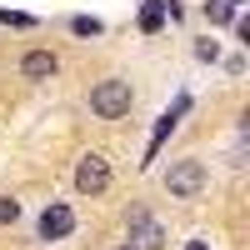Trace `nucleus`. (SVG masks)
Returning <instances> with one entry per match:
<instances>
[{"mask_svg":"<svg viewBox=\"0 0 250 250\" xmlns=\"http://www.w3.org/2000/svg\"><path fill=\"white\" fill-rule=\"evenodd\" d=\"M130 105H135L130 80L105 75L100 85H90V115H100V120H120V115H130Z\"/></svg>","mask_w":250,"mask_h":250,"instance_id":"nucleus-1","label":"nucleus"},{"mask_svg":"<svg viewBox=\"0 0 250 250\" xmlns=\"http://www.w3.org/2000/svg\"><path fill=\"white\" fill-rule=\"evenodd\" d=\"M205 180H210L205 160L185 155V160H175L170 170H165V190H170V200H195V195L205 190Z\"/></svg>","mask_w":250,"mask_h":250,"instance_id":"nucleus-2","label":"nucleus"},{"mask_svg":"<svg viewBox=\"0 0 250 250\" xmlns=\"http://www.w3.org/2000/svg\"><path fill=\"white\" fill-rule=\"evenodd\" d=\"M75 190L80 195H105L110 190V160L100 155V150L80 155V165H75Z\"/></svg>","mask_w":250,"mask_h":250,"instance_id":"nucleus-3","label":"nucleus"},{"mask_svg":"<svg viewBox=\"0 0 250 250\" xmlns=\"http://www.w3.org/2000/svg\"><path fill=\"white\" fill-rule=\"evenodd\" d=\"M35 230H40V240H65V235L75 230V210H70L65 200H55V205L40 210V225H35Z\"/></svg>","mask_w":250,"mask_h":250,"instance_id":"nucleus-4","label":"nucleus"},{"mask_svg":"<svg viewBox=\"0 0 250 250\" xmlns=\"http://www.w3.org/2000/svg\"><path fill=\"white\" fill-rule=\"evenodd\" d=\"M20 75L25 80H50V75H60V55L55 50H25L20 55Z\"/></svg>","mask_w":250,"mask_h":250,"instance_id":"nucleus-5","label":"nucleus"},{"mask_svg":"<svg viewBox=\"0 0 250 250\" xmlns=\"http://www.w3.org/2000/svg\"><path fill=\"white\" fill-rule=\"evenodd\" d=\"M185 110H190V95H175V105L165 110V115L155 120V130H150V150H145V160H155V150H160V140H165V135H170L175 125H180V115H185Z\"/></svg>","mask_w":250,"mask_h":250,"instance_id":"nucleus-6","label":"nucleus"},{"mask_svg":"<svg viewBox=\"0 0 250 250\" xmlns=\"http://www.w3.org/2000/svg\"><path fill=\"white\" fill-rule=\"evenodd\" d=\"M125 230H130L135 250H140V245H160V220H155L150 210H130V215H125Z\"/></svg>","mask_w":250,"mask_h":250,"instance_id":"nucleus-7","label":"nucleus"},{"mask_svg":"<svg viewBox=\"0 0 250 250\" xmlns=\"http://www.w3.org/2000/svg\"><path fill=\"white\" fill-rule=\"evenodd\" d=\"M165 10L180 15V5H170V0H145V5H140V30H160L165 25Z\"/></svg>","mask_w":250,"mask_h":250,"instance_id":"nucleus-8","label":"nucleus"},{"mask_svg":"<svg viewBox=\"0 0 250 250\" xmlns=\"http://www.w3.org/2000/svg\"><path fill=\"white\" fill-rule=\"evenodd\" d=\"M235 10H240V0H205V15H210L215 25H220V20H230Z\"/></svg>","mask_w":250,"mask_h":250,"instance_id":"nucleus-9","label":"nucleus"},{"mask_svg":"<svg viewBox=\"0 0 250 250\" xmlns=\"http://www.w3.org/2000/svg\"><path fill=\"white\" fill-rule=\"evenodd\" d=\"M70 30H75V35H100V20H90V15H75V20H70Z\"/></svg>","mask_w":250,"mask_h":250,"instance_id":"nucleus-10","label":"nucleus"},{"mask_svg":"<svg viewBox=\"0 0 250 250\" xmlns=\"http://www.w3.org/2000/svg\"><path fill=\"white\" fill-rule=\"evenodd\" d=\"M20 215V200H10V195H0V225H10Z\"/></svg>","mask_w":250,"mask_h":250,"instance_id":"nucleus-11","label":"nucleus"},{"mask_svg":"<svg viewBox=\"0 0 250 250\" xmlns=\"http://www.w3.org/2000/svg\"><path fill=\"white\" fill-rule=\"evenodd\" d=\"M195 55H200V60H220V45H215V40H200Z\"/></svg>","mask_w":250,"mask_h":250,"instance_id":"nucleus-12","label":"nucleus"},{"mask_svg":"<svg viewBox=\"0 0 250 250\" xmlns=\"http://www.w3.org/2000/svg\"><path fill=\"white\" fill-rule=\"evenodd\" d=\"M185 250H210V240H200V235H195V240H190V245H185Z\"/></svg>","mask_w":250,"mask_h":250,"instance_id":"nucleus-13","label":"nucleus"},{"mask_svg":"<svg viewBox=\"0 0 250 250\" xmlns=\"http://www.w3.org/2000/svg\"><path fill=\"white\" fill-rule=\"evenodd\" d=\"M115 250H135V245H115Z\"/></svg>","mask_w":250,"mask_h":250,"instance_id":"nucleus-14","label":"nucleus"}]
</instances>
